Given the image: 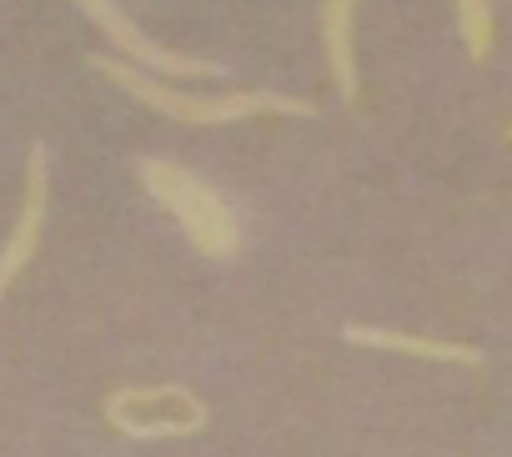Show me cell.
Masks as SVG:
<instances>
[{"mask_svg":"<svg viewBox=\"0 0 512 457\" xmlns=\"http://www.w3.org/2000/svg\"><path fill=\"white\" fill-rule=\"evenodd\" d=\"M46 211H51V151L36 141L26 151V196H21V216L11 226V237L0 242V297L11 292V282L36 262L41 252V232H46Z\"/></svg>","mask_w":512,"mask_h":457,"instance_id":"obj_5","label":"cell"},{"mask_svg":"<svg viewBox=\"0 0 512 457\" xmlns=\"http://www.w3.org/2000/svg\"><path fill=\"white\" fill-rule=\"evenodd\" d=\"M76 6L91 16V26L116 46V61H126V66H136V71H146V76H171V81H186V76H226V66L221 61H201V56H186V51H166V46H156L116 0H76Z\"/></svg>","mask_w":512,"mask_h":457,"instance_id":"obj_4","label":"cell"},{"mask_svg":"<svg viewBox=\"0 0 512 457\" xmlns=\"http://www.w3.org/2000/svg\"><path fill=\"white\" fill-rule=\"evenodd\" d=\"M322 51L337 96L357 106V0H322Z\"/></svg>","mask_w":512,"mask_h":457,"instance_id":"obj_6","label":"cell"},{"mask_svg":"<svg viewBox=\"0 0 512 457\" xmlns=\"http://www.w3.org/2000/svg\"><path fill=\"white\" fill-rule=\"evenodd\" d=\"M136 176L156 196V206L171 211V221L181 226V237L206 262H226V257L241 252V221H236V211L226 206V196L211 181H201L196 171H186V166H176L166 156H141Z\"/></svg>","mask_w":512,"mask_h":457,"instance_id":"obj_2","label":"cell"},{"mask_svg":"<svg viewBox=\"0 0 512 457\" xmlns=\"http://www.w3.org/2000/svg\"><path fill=\"white\" fill-rule=\"evenodd\" d=\"M507 136H512V131H507Z\"/></svg>","mask_w":512,"mask_h":457,"instance_id":"obj_9","label":"cell"},{"mask_svg":"<svg viewBox=\"0 0 512 457\" xmlns=\"http://www.w3.org/2000/svg\"><path fill=\"white\" fill-rule=\"evenodd\" d=\"M342 337H347L352 347H382V352H402V357L482 367V352H477V347H462V342H437V337H412V332H392V327H362V322H347Z\"/></svg>","mask_w":512,"mask_h":457,"instance_id":"obj_7","label":"cell"},{"mask_svg":"<svg viewBox=\"0 0 512 457\" xmlns=\"http://www.w3.org/2000/svg\"><path fill=\"white\" fill-rule=\"evenodd\" d=\"M91 71H101L106 81H116L126 96H136L141 106H151L156 116L166 121H181V126H231V121H246V116H317L312 101L302 96H282V91H226V96H191V91H176L116 56H91Z\"/></svg>","mask_w":512,"mask_h":457,"instance_id":"obj_1","label":"cell"},{"mask_svg":"<svg viewBox=\"0 0 512 457\" xmlns=\"http://www.w3.org/2000/svg\"><path fill=\"white\" fill-rule=\"evenodd\" d=\"M457 31H462V46H467V61H487L492 56V36H497V21H492V0H457Z\"/></svg>","mask_w":512,"mask_h":457,"instance_id":"obj_8","label":"cell"},{"mask_svg":"<svg viewBox=\"0 0 512 457\" xmlns=\"http://www.w3.org/2000/svg\"><path fill=\"white\" fill-rule=\"evenodd\" d=\"M206 402L176 382H156V387H116L106 397V422L121 437L136 442H161V437H191L206 427Z\"/></svg>","mask_w":512,"mask_h":457,"instance_id":"obj_3","label":"cell"}]
</instances>
